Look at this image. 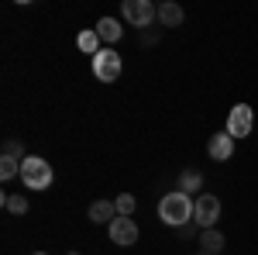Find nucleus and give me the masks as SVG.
<instances>
[{"label": "nucleus", "mask_w": 258, "mask_h": 255, "mask_svg": "<svg viewBox=\"0 0 258 255\" xmlns=\"http://www.w3.org/2000/svg\"><path fill=\"white\" fill-rule=\"evenodd\" d=\"M107 231H110V241H114V245H124V248H131V245L138 241V224H135L131 217H117Z\"/></svg>", "instance_id": "nucleus-7"}, {"label": "nucleus", "mask_w": 258, "mask_h": 255, "mask_svg": "<svg viewBox=\"0 0 258 255\" xmlns=\"http://www.w3.org/2000/svg\"><path fill=\"white\" fill-rule=\"evenodd\" d=\"M120 14H124V21H131V28H148L152 21L159 18V7L152 0H124Z\"/></svg>", "instance_id": "nucleus-3"}, {"label": "nucleus", "mask_w": 258, "mask_h": 255, "mask_svg": "<svg viewBox=\"0 0 258 255\" xmlns=\"http://www.w3.org/2000/svg\"><path fill=\"white\" fill-rule=\"evenodd\" d=\"M251 128H255V111H251L248 104L231 107V114H227V135L231 138H248Z\"/></svg>", "instance_id": "nucleus-5"}, {"label": "nucleus", "mask_w": 258, "mask_h": 255, "mask_svg": "<svg viewBox=\"0 0 258 255\" xmlns=\"http://www.w3.org/2000/svg\"><path fill=\"white\" fill-rule=\"evenodd\" d=\"M4 207H7V211H11V214H28V200H24V196H4Z\"/></svg>", "instance_id": "nucleus-17"}, {"label": "nucleus", "mask_w": 258, "mask_h": 255, "mask_svg": "<svg viewBox=\"0 0 258 255\" xmlns=\"http://www.w3.org/2000/svg\"><path fill=\"white\" fill-rule=\"evenodd\" d=\"M193 211H197V200H189V193H182V190L165 193L159 200V217L169 228H186L193 221Z\"/></svg>", "instance_id": "nucleus-1"}, {"label": "nucleus", "mask_w": 258, "mask_h": 255, "mask_svg": "<svg viewBox=\"0 0 258 255\" xmlns=\"http://www.w3.org/2000/svg\"><path fill=\"white\" fill-rule=\"evenodd\" d=\"M182 7L179 4H172V0H165V4H159V24L162 28H179L182 24Z\"/></svg>", "instance_id": "nucleus-10"}, {"label": "nucleus", "mask_w": 258, "mask_h": 255, "mask_svg": "<svg viewBox=\"0 0 258 255\" xmlns=\"http://www.w3.org/2000/svg\"><path fill=\"white\" fill-rule=\"evenodd\" d=\"M203 255H207V252H203Z\"/></svg>", "instance_id": "nucleus-21"}, {"label": "nucleus", "mask_w": 258, "mask_h": 255, "mask_svg": "<svg viewBox=\"0 0 258 255\" xmlns=\"http://www.w3.org/2000/svg\"><path fill=\"white\" fill-rule=\"evenodd\" d=\"M207 156L217 159V162H224V159L234 156V138L227 135V131H217V135L207 141Z\"/></svg>", "instance_id": "nucleus-8"}, {"label": "nucleus", "mask_w": 258, "mask_h": 255, "mask_svg": "<svg viewBox=\"0 0 258 255\" xmlns=\"http://www.w3.org/2000/svg\"><path fill=\"white\" fill-rule=\"evenodd\" d=\"M76 45H80V48L86 52V56H97L100 48H103V45H100L97 28H90V31H80V38H76Z\"/></svg>", "instance_id": "nucleus-13"}, {"label": "nucleus", "mask_w": 258, "mask_h": 255, "mask_svg": "<svg viewBox=\"0 0 258 255\" xmlns=\"http://www.w3.org/2000/svg\"><path fill=\"white\" fill-rule=\"evenodd\" d=\"M35 255H45V252H35Z\"/></svg>", "instance_id": "nucleus-20"}, {"label": "nucleus", "mask_w": 258, "mask_h": 255, "mask_svg": "<svg viewBox=\"0 0 258 255\" xmlns=\"http://www.w3.org/2000/svg\"><path fill=\"white\" fill-rule=\"evenodd\" d=\"M200 248H203L207 255H220V248H224V235H220L217 228L200 231Z\"/></svg>", "instance_id": "nucleus-11"}, {"label": "nucleus", "mask_w": 258, "mask_h": 255, "mask_svg": "<svg viewBox=\"0 0 258 255\" xmlns=\"http://www.w3.org/2000/svg\"><path fill=\"white\" fill-rule=\"evenodd\" d=\"M52 179H55V173H52V166L41 156H28L21 162V183H24L28 190H48Z\"/></svg>", "instance_id": "nucleus-2"}, {"label": "nucleus", "mask_w": 258, "mask_h": 255, "mask_svg": "<svg viewBox=\"0 0 258 255\" xmlns=\"http://www.w3.org/2000/svg\"><path fill=\"white\" fill-rule=\"evenodd\" d=\"M97 35H100V41H120L124 28H120V21H114V18H100L97 21Z\"/></svg>", "instance_id": "nucleus-12"}, {"label": "nucleus", "mask_w": 258, "mask_h": 255, "mask_svg": "<svg viewBox=\"0 0 258 255\" xmlns=\"http://www.w3.org/2000/svg\"><path fill=\"white\" fill-rule=\"evenodd\" d=\"M14 176H21V162L18 159H0V179H14Z\"/></svg>", "instance_id": "nucleus-15"}, {"label": "nucleus", "mask_w": 258, "mask_h": 255, "mask_svg": "<svg viewBox=\"0 0 258 255\" xmlns=\"http://www.w3.org/2000/svg\"><path fill=\"white\" fill-rule=\"evenodd\" d=\"M114 203H117V214L120 217H131V214H135V207H138V200H135L131 193H120Z\"/></svg>", "instance_id": "nucleus-16"}, {"label": "nucleus", "mask_w": 258, "mask_h": 255, "mask_svg": "<svg viewBox=\"0 0 258 255\" xmlns=\"http://www.w3.org/2000/svg\"><path fill=\"white\" fill-rule=\"evenodd\" d=\"M4 156L7 159H18V162H24V148H21V141H14V138H11V141H4Z\"/></svg>", "instance_id": "nucleus-18"}, {"label": "nucleus", "mask_w": 258, "mask_h": 255, "mask_svg": "<svg viewBox=\"0 0 258 255\" xmlns=\"http://www.w3.org/2000/svg\"><path fill=\"white\" fill-rule=\"evenodd\" d=\"M220 217V200L214 193H200L197 196V211H193V221L200 224V231H207V228H214Z\"/></svg>", "instance_id": "nucleus-6"}, {"label": "nucleus", "mask_w": 258, "mask_h": 255, "mask_svg": "<svg viewBox=\"0 0 258 255\" xmlns=\"http://www.w3.org/2000/svg\"><path fill=\"white\" fill-rule=\"evenodd\" d=\"M69 255H80V252H69Z\"/></svg>", "instance_id": "nucleus-19"}, {"label": "nucleus", "mask_w": 258, "mask_h": 255, "mask_svg": "<svg viewBox=\"0 0 258 255\" xmlns=\"http://www.w3.org/2000/svg\"><path fill=\"white\" fill-rule=\"evenodd\" d=\"M120 56L114 52V48H100L97 56H93V76L100 79V83H114V79L120 76Z\"/></svg>", "instance_id": "nucleus-4"}, {"label": "nucleus", "mask_w": 258, "mask_h": 255, "mask_svg": "<svg viewBox=\"0 0 258 255\" xmlns=\"http://www.w3.org/2000/svg\"><path fill=\"white\" fill-rule=\"evenodd\" d=\"M200 186H203V176H200L197 169H186V173L179 176V190H182V193H200Z\"/></svg>", "instance_id": "nucleus-14"}, {"label": "nucleus", "mask_w": 258, "mask_h": 255, "mask_svg": "<svg viewBox=\"0 0 258 255\" xmlns=\"http://www.w3.org/2000/svg\"><path fill=\"white\" fill-rule=\"evenodd\" d=\"M86 214H90V221H93V224H103V221H107V228H110V224H114V221L120 217V214H117V203H114V200H93Z\"/></svg>", "instance_id": "nucleus-9"}]
</instances>
